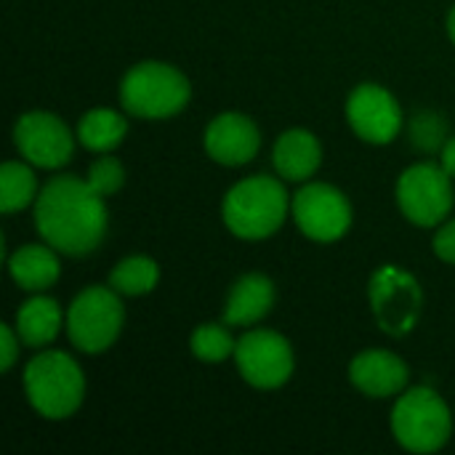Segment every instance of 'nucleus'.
Instances as JSON below:
<instances>
[{"label": "nucleus", "instance_id": "12", "mask_svg": "<svg viewBox=\"0 0 455 455\" xmlns=\"http://www.w3.org/2000/svg\"><path fill=\"white\" fill-rule=\"evenodd\" d=\"M349 128L368 144H392L403 131V109L392 91L376 83L357 85L347 99Z\"/></svg>", "mask_w": 455, "mask_h": 455}, {"label": "nucleus", "instance_id": "24", "mask_svg": "<svg viewBox=\"0 0 455 455\" xmlns=\"http://www.w3.org/2000/svg\"><path fill=\"white\" fill-rule=\"evenodd\" d=\"M88 184H91L101 197H109V195L120 192L123 184H125V168H123V163H120L117 157H109V155L99 157V160L91 163V168H88Z\"/></svg>", "mask_w": 455, "mask_h": 455}, {"label": "nucleus", "instance_id": "23", "mask_svg": "<svg viewBox=\"0 0 455 455\" xmlns=\"http://www.w3.org/2000/svg\"><path fill=\"white\" fill-rule=\"evenodd\" d=\"M411 141L421 152H440L448 141V123L437 112H419L411 120Z\"/></svg>", "mask_w": 455, "mask_h": 455}, {"label": "nucleus", "instance_id": "10", "mask_svg": "<svg viewBox=\"0 0 455 455\" xmlns=\"http://www.w3.org/2000/svg\"><path fill=\"white\" fill-rule=\"evenodd\" d=\"M296 227L315 243H336L352 227V205L347 195L331 184L309 181L291 203Z\"/></svg>", "mask_w": 455, "mask_h": 455}, {"label": "nucleus", "instance_id": "13", "mask_svg": "<svg viewBox=\"0 0 455 455\" xmlns=\"http://www.w3.org/2000/svg\"><path fill=\"white\" fill-rule=\"evenodd\" d=\"M203 144H205V152L213 163L227 165V168H237V165H245L256 157V152L261 147V133L248 115L221 112L208 123Z\"/></svg>", "mask_w": 455, "mask_h": 455}, {"label": "nucleus", "instance_id": "22", "mask_svg": "<svg viewBox=\"0 0 455 455\" xmlns=\"http://www.w3.org/2000/svg\"><path fill=\"white\" fill-rule=\"evenodd\" d=\"M189 349L197 360L203 363H224L227 357H235L237 341L229 333V325H216V323H205L200 328H195L192 339H189Z\"/></svg>", "mask_w": 455, "mask_h": 455}, {"label": "nucleus", "instance_id": "27", "mask_svg": "<svg viewBox=\"0 0 455 455\" xmlns=\"http://www.w3.org/2000/svg\"><path fill=\"white\" fill-rule=\"evenodd\" d=\"M440 165L451 173V179H455V136H451L440 149Z\"/></svg>", "mask_w": 455, "mask_h": 455}, {"label": "nucleus", "instance_id": "8", "mask_svg": "<svg viewBox=\"0 0 455 455\" xmlns=\"http://www.w3.org/2000/svg\"><path fill=\"white\" fill-rule=\"evenodd\" d=\"M368 293L373 317L384 333L403 339L419 325L424 312V291L411 272L387 264L371 277Z\"/></svg>", "mask_w": 455, "mask_h": 455}, {"label": "nucleus", "instance_id": "18", "mask_svg": "<svg viewBox=\"0 0 455 455\" xmlns=\"http://www.w3.org/2000/svg\"><path fill=\"white\" fill-rule=\"evenodd\" d=\"M61 323H64V315H61V307L53 299L32 296L16 312V325L13 328H16V333H19L24 347L43 349V347H48L59 336Z\"/></svg>", "mask_w": 455, "mask_h": 455}, {"label": "nucleus", "instance_id": "20", "mask_svg": "<svg viewBox=\"0 0 455 455\" xmlns=\"http://www.w3.org/2000/svg\"><path fill=\"white\" fill-rule=\"evenodd\" d=\"M40 189L35 171L27 163L11 160L0 168V211L3 213H19L29 205H35Z\"/></svg>", "mask_w": 455, "mask_h": 455}, {"label": "nucleus", "instance_id": "15", "mask_svg": "<svg viewBox=\"0 0 455 455\" xmlns=\"http://www.w3.org/2000/svg\"><path fill=\"white\" fill-rule=\"evenodd\" d=\"M277 291L275 283L261 275V272H251L243 275L227 296V307H224V323L229 328H248L256 325L259 320H264L272 307H275Z\"/></svg>", "mask_w": 455, "mask_h": 455}, {"label": "nucleus", "instance_id": "28", "mask_svg": "<svg viewBox=\"0 0 455 455\" xmlns=\"http://www.w3.org/2000/svg\"><path fill=\"white\" fill-rule=\"evenodd\" d=\"M448 35H451V40H453L455 45V5L451 8V13H448Z\"/></svg>", "mask_w": 455, "mask_h": 455}, {"label": "nucleus", "instance_id": "7", "mask_svg": "<svg viewBox=\"0 0 455 455\" xmlns=\"http://www.w3.org/2000/svg\"><path fill=\"white\" fill-rule=\"evenodd\" d=\"M395 197L411 224L432 229L453 211V179L440 163H416L400 173Z\"/></svg>", "mask_w": 455, "mask_h": 455}, {"label": "nucleus", "instance_id": "2", "mask_svg": "<svg viewBox=\"0 0 455 455\" xmlns=\"http://www.w3.org/2000/svg\"><path fill=\"white\" fill-rule=\"evenodd\" d=\"M293 197H288L280 179L259 173L237 181L221 203L227 229L240 240L272 237L291 213Z\"/></svg>", "mask_w": 455, "mask_h": 455}, {"label": "nucleus", "instance_id": "9", "mask_svg": "<svg viewBox=\"0 0 455 455\" xmlns=\"http://www.w3.org/2000/svg\"><path fill=\"white\" fill-rule=\"evenodd\" d=\"M235 363L245 384L261 392H272L288 384L293 376V347L291 341L277 331H248L237 339Z\"/></svg>", "mask_w": 455, "mask_h": 455}, {"label": "nucleus", "instance_id": "25", "mask_svg": "<svg viewBox=\"0 0 455 455\" xmlns=\"http://www.w3.org/2000/svg\"><path fill=\"white\" fill-rule=\"evenodd\" d=\"M19 347H21V339L16 333V328L11 325H0V368L3 373H8L16 360H19Z\"/></svg>", "mask_w": 455, "mask_h": 455}, {"label": "nucleus", "instance_id": "19", "mask_svg": "<svg viewBox=\"0 0 455 455\" xmlns=\"http://www.w3.org/2000/svg\"><path fill=\"white\" fill-rule=\"evenodd\" d=\"M125 133H128L125 115H120L117 109H107V107L88 109L77 123V141L85 149L101 152V155H107L117 144H123Z\"/></svg>", "mask_w": 455, "mask_h": 455}, {"label": "nucleus", "instance_id": "3", "mask_svg": "<svg viewBox=\"0 0 455 455\" xmlns=\"http://www.w3.org/2000/svg\"><path fill=\"white\" fill-rule=\"evenodd\" d=\"M24 392L40 419L64 421L72 419L85 400V376L69 355L48 349L27 363Z\"/></svg>", "mask_w": 455, "mask_h": 455}, {"label": "nucleus", "instance_id": "1", "mask_svg": "<svg viewBox=\"0 0 455 455\" xmlns=\"http://www.w3.org/2000/svg\"><path fill=\"white\" fill-rule=\"evenodd\" d=\"M107 221L104 197L88 179L72 173L53 176L35 200L37 235L64 256L93 253L107 235Z\"/></svg>", "mask_w": 455, "mask_h": 455}, {"label": "nucleus", "instance_id": "26", "mask_svg": "<svg viewBox=\"0 0 455 455\" xmlns=\"http://www.w3.org/2000/svg\"><path fill=\"white\" fill-rule=\"evenodd\" d=\"M435 253L437 259H443L445 264H453L455 267V219L453 221H443L437 227V235H435Z\"/></svg>", "mask_w": 455, "mask_h": 455}, {"label": "nucleus", "instance_id": "5", "mask_svg": "<svg viewBox=\"0 0 455 455\" xmlns=\"http://www.w3.org/2000/svg\"><path fill=\"white\" fill-rule=\"evenodd\" d=\"M392 435L408 453H437L453 435L448 403L429 387L405 389L392 411Z\"/></svg>", "mask_w": 455, "mask_h": 455}, {"label": "nucleus", "instance_id": "4", "mask_svg": "<svg viewBox=\"0 0 455 455\" xmlns=\"http://www.w3.org/2000/svg\"><path fill=\"white\" fill-rule=\"evenodd\" d=\"M192 99L187 75L165 61H141L120 80V104L141 120H165L179 115Z\"/></svg>", "mask_w": 455, "mask_h": 455}, {"label": "nucleus", "instance_id": "16", "mask_svg": "<svg viewBox=\"0 0 455 455\" xmlns=\"http://www.w3.org/2000/svg\"><path fill=\"white\" fill-rule=\"evenodd\" d=\"M272 165L280 179L285 181H309L323 165V147L320 139L307 128L285 131L272 152Z\"/></svg>", "mask_w": 455, "mask_h": 455}, {"label": "nucleus", "instance_id": "21", "mask_svg": "<svg viewBox=\"0 0 455 455\" xmlns=\"http://www.w3.org/2000/svg\"><path fill=\"white\" fill-rule=\"evenodd\" d=\"M160 283L157 261L149 256H128L117 261V267L109 272V288H115L120 296H144L152 293Z\"/></svg>", "mask_w": 455, "mask_h": 455}, {"label": "nucleus", "instance_id": "17", "mask_svg": "<svg viewBox=\"0 0 455 455\" xmlns=\"http://www.w3.org/2000/svg\"><path fill=\"white\" fill-rule=\"evenodd\" d=\"M8 275L11 280L29 293H43L56 285L61 275L59 251L53 245H21L8 259Z\"/></svg>", "mask_w": 455, "mask_h": 455}, {"label": "nucleus", "instance_id": "6", "mask_svg": "<svg viewBox=\"0 0 455 455\" xmlns=\"http://www.w3.org/2000/svg\"><path fill=\"white\" fill-rule=\"evenodd\" d=\"M125 323V307L120 293L109 285H91L75 296L67 309V336L83 355L107 352Z\"/></svg>", "mask_w": 455, "mask_h": 455}, {"label": "nucleus", "instance_id": "14", "mask_svg": "<svg viewBox=\"0 0 455 455\" xmlns=\"http://www.w3.org/2000/svg\"><path fill=\"white\" fill-rule=\"evenodd\" d=\"M411 371L403 357L387 349L360 352L349 365V381L365 397H400L408 387Z\"/></svg>", "mask_w": 455, "mask_h": 455}, {"label": "nucleus", "instance_id": "11", "mask_svg": "<svg viewBox=\"0 0 455 455\" xmlns=\"http://www.w3.org/2000/svg\"><path fill=\"white\" fill-rule=\"evenodd\" d=\"M75 136L59 115L45 112V109L24 112L13 125V144L19 155L29 165L45 168V171L64 168L72 160Z\"/></svg>", "mask_w": 455, "mask_h": 455}]
</instances>
